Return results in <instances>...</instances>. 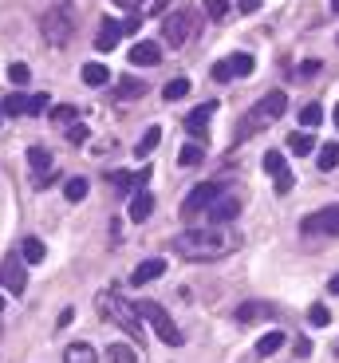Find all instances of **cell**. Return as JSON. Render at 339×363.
Returning <instances> with one entry per match:
<instances>
[{
    "label": "cell",
    "mask_w": 339,
    "mask_h": 363,
    "mask_svg": "<svg viewBox=\"0 0 339 363\" xmlns=\"http://www.w3.org/2000/svg\"><path fill=\"white\" fill-rule=\"evenodd\" d=\"M237 249L233 233L217 225H205V229H185V233L174 237V253L185 257V261H221Z\"/></svg>",
    "instance_id": "obj_1"
},
{
    "label": "cell",
    "mask_w": 339,
    "mask_h": 363,
    "mask_svg": "<svg viewBox=\"0 0 339 363\" xmlns=\"http://www.w3.org/2000/svg\"><path fill=\"white\" fill-rule=\"evenodd\" d=\"M40 32H44V40H47L52 48H64L67 40H71V32H75V9L67 4V0H59L55 9L44 12V20H40Z\"/></svg>",
    "instance_id": "obj_2"
},
{
    "label": "cell",
    "mask_w": 339,
    "mask_h": 363,
    "mask_svg": "<svg viewBox=\"0 0 339 363\" xmlns=\"http://www.w3.org/2000/svg\"><path fill=\"white\" fill-rule=\"evenodd\" d=\"M99 312H103V320H110V324H119L122 332H130L134 340H142V316H138V308L127 304L119 292H107V296L99 300Z\"/></svg>",
    "instance_id": "obj_3"
},
{
    "label": "cell",
    "mask_w": 339,
    "mask_h": 363,
    "mask_svg": "<svg viewBox=\"0 0 339 363\" xmlns=\"http://www.w3.org/2000/svg\"><path fill=\"white\" fill-rule=\"evenodd\" d=\"M134 308H138V316H142V320H146V324L158 332V340H162V344H170V347H182V344H185L182 332H178V324L166 316L162 304H154V300H138Z\"/></svg>",
    "instance_id": "obj_4"
},
{
    "label": "cell",
    "mask_w": 339,
    "mask_h": 363,
    "mask_svg": "<svg viewBox=\"0 0 339 363\" xmlns=\"http://www.w3.org/2000/svg\"><path fill=\"white\" fill-rule=\"evenodd\" d=\"M225 194V182L221 178H213V182H202V186H193L190 194H185V201H182V218L185 221H193V218H202L205 209L213 206V201Z\"/></svg>",
    "instance_id": "obj_5"
},
{
    "label": "cell",
    "mask_w": 339,
    "mask_h": 363,
    "mask_svg": "<svg viewBox=\"0 0 339 363\" xmlns=\"http://www.w3.org/2000/svg\"><path fill=\"white\" fill-rule=\"evenodd\" d=\"M193 32H197V12H193V9H178V12H170V16L162 20V40L170 48L190 44Z\"/></svg>",
    "instance_id": "obj_6"
},
{
    "label": "cell",
    "mask_w": 339,
    "mask_h": 363,
    "mask_svg": "<svg viewBox=\"0 0 339 363\" xmlns=\"http://www.w3.org/2000/svg\"><path fill=\"white\" fill-rule=\"evenodd\" d=\"M304 233L308 237H339V206H328V209H316L304 218Z\"/></svg>",
    "instance_id": "obj_7"
},
{
    "label": "cell",
    "mask_w": 339,
    "mask_h": 363,
    "mask_svg": "<svg viewBox=\"0 0 339 363\" xmlns=\"http://www.w3.org/2000/svg\"><path fill=\"white\" fill-rule=\"evenodd\" d=\"M265 170L272 174V186H276V194H288L292 190V170H288V162H285V155L280 150H265Z\"/></svg>",
    "instance_id": "obj_8"
},
{
    "label": "cell",
    "mask_w": 339,
    "mask_h": 363,
    "mask_svg": "<svg viewBox=\"0 0 339 363\" xmlns=\"http://www.w3.org/2000/svg\"><path fill=\"white\" fill-rule=\"evenodd\" d=\"M0 284L12 292V296H20V292L28 289V277H24V261L20 257H4L0 261Z\"/></svg>",
    "instance_id": "obj_9"
},
{
    "label": "cell",
    "mask_w": 339,
    "mask_h": 363,
    "mask_svg": "<svg viewBox=\"0 0 339 363\" xmlns=\"http://www.w3.org/2000/svg\"><path fill=\"white\" fill-rule=\"evenodd\" d=\"M237 213H241V201L221 194V198L205 209V221H209V225H229V221H237Z\"/></svg>",
    "instance_id": "obj_10"
},
{
    "label": "cell",
    "mask_w": 339,
    "mask_h": 363,
    "mask_svg": "<svg viewBox=\"0 0 339 363\" xmlns=\"http://www.w3.org/2000/svg\"><path fill=\"white\" fill-rule=\"evenodd\" d=\"M213 111H217V103H202V107H193L190 115H185V130H190V135H197L205 143V127H209Z\"/></svg>",
    "instance_id": "obj_11"
},
{
    "label": "cell",
    "mask_w": 339,
    "mask_h": 363,
    "mask_svg": "<svg viewBox=\"0 0 339 363\" xmlns=\"http://www.w3.org/2000/svg\"><path fill=\"white\" fill-rule=\"evenodd\" d=\"M257 111L265 115V123H276V118L288 111V95H285V91H268L265 99L257 103Z\"/></svg>",
    "instance_id": "obj_12"
},
{
    "label": "cell",
    "mask_w": 339,
    "mask_h": 363,
    "mask_svg": "<svg viewBox=\"0 0 339 363\" xmlns=\"http://www.w3.org/2000/svg\"><path fill=\"white\" fill-rule=\"evenodd\" d=\"M130 64H138V67H154L158 60H162V48L158 44H150V40H138L134 48H130V55H127Z\"/></svg>",
    "instance_id": "obj_13"
},
{
    "label": "cell",
    "mask_w": 339,
    "mask_h": 363,
    "mask_svg": "<svg viewBox=\"0 0 339 363\" xmlns=\"http://www.w3.org/2000/svg\"><path fill=\"white\" fill-rule=\"evenodd\" d=\"M162 272H166V261H162V257H150V261H138L134 264L130 281H134V284H150V281H158Z\"/></svg>",
    "instance_id": "obj_14"
},
{
    "label": "cell",
    "mask_w": 339,
    "mask_h": 363,
    "mask_svg": "<svg viewBox=\"0 0 339 363\" xmlns=\"http://www.w3.org/2000/svg\"><path fill=\"white\" fill-rule=\"evenodd\" d=\"M233 316H237V324H257V320L276 316V308H268V304H260V300H248V304H241Z\"/></svg>",
    "instance_id": "obj_15"
},
{
    "label": "cell",
    "mask_w": 339,
    "mask_h": 363,
    "mask_svg": "<svg viewBox=\"0 0 339 363\" xmlns=\"http://www.w3.org/2000/svg\"><path fill=\"white\" fill-rule=\"evenodd\" d=\"M119 36H122V20H103V28H99V36H95V48L99 52H110V48L119 44Z\"/></svg>",
    "instance_id": "obj_16"
},
{
    "label": "cell",
    "mask_w": 339,
    "mask_h": 363,
    "mask_svg": "<svg viewBox=\"0 0 339 363\" xmlns=\"http://www.w3.org/2000/svg\"><path fill=\"white\" fill-rule=\"evenodd\" d=\"M127 213H130V221H134V225H142V221L154 213V198H150L146 190H138L134 198H130V209H127Z\"/></svg>",
    "instance_id": "obj_17"
},
{
    "label": "cell",
    "mask_w": 339,
    "mask_h": 363,
    "mask_svg": "<svg viewBox=\"0 0 339 363\" xmlns=\"http://www.w3.org/2000/svg\"><path fill=\"white\" fill-rule=\"evenodd\" d=\"M260 127H268V123H265V115H260V111L253 107L245 118H241V127H237V135H233V143H245V138H253Z\"/></svg>",
    "instance_id": "obj_18"
},
{
    "label": "cell",
    "mask_w": 339,
    "mask_h": 363,
    "mask_svg": "<svg viewBox=\"0 0 339 363\" xmlns=\"http://www.w3.org/2000/svg\"><path fill=\"white\" fill-rule=\"evenodd\" d=\"M47 257V245L40 241V237H24V245H20V261L24 264H40Z\"/></svg>",
    "instance_id": "obj_19"
},
{
    "label": "cell",
    "mask_w": 339,
    "mask_h": 363,
    "mask_svg": "<svg viewBox=\"0 0 339 363\" xmlns=\"http://www.w3.org/2000/svg\"><path fill=\"white\" fill-rule=\"evenodd\" d=\"M150 178V170H142V174H127V170H115V174H107V182L115 186V190H130V186H142V182Z\"/></svg>",
    "instance_id": "obj_20"
},
{
    "label": "cell",
    "mask_w": 339,
    "mask_h": 363,
    "mask_svg": "<svg viewBox=\"0 0 339 363\" xmlns=\"http://www.w3.org/2000/svg\"><path fill=\"white\" fill-rule=\"evenodd\" d=\"M64 363H99V352L91 344H71L64 352Z\"/></svg>",
    "instance_id": "obj_21"
},
{
    "label": "cell",
    "mask_w": 339,
    "mask_h": 363,
    "mask_svg": "<svg viewBox=\"0 0 339 363\" xmlns=\"http://www.w3.org/2000/svg\"><path fill=\"white\" fill-rule=\"evenodd\" d=\"M28 162H32V170H36V178H44V174H52V155H47L44 146H28Z\"/></svg>",
    "instance_id": "obj_22"
},
{
    "label": "cell",
    "mask_w": 339,
    "mask_h": 363,
    "mask_svg": "<svg viewBox=\"0 0 339 363\" xmlns=\"http://www.w3.org/2000/svg\"><path fill=\"white\" fill-rule=\"evenodd\" d=\"M115 95H119V99H142V95H146V83L134 79V75H127V79H119Z\"/></svg>",
    "instance_id": "obj_23"
},
{
    "label": "cell",
    "mask_w": 339,
    "mask_h": 363,
    "mask_svg": "<svg viewBox=\"0 0 339 363\" xmlns=\"http://www.w3.org/2000/svg\"><path fill=\"white\" fill-rule=\"evenodd\" d=\"M288 150H292L296 158H304V155H312L316 150V143H312L308 130H292V135H288Z\"/></svg>",
    "instance_id": "obj_24"
},
{
    "label": "cell",
    "mask_w": 339,
    "mask_h": 363,
    "mask_svg": "<svg viewBox=\"0 0 339 363\" xmlns=\"http://www.w3.org/2000/svg\"><path fill=\"white\" fill-rule=\"evenodd\" d=\"M285 332H265V336L257 340V355H276L280 347H285Z\"/></svg>",
    "instance_id": "obj_25"
},
{
    "label": "cell",
    "mask_w": 339,
    "mask_h": 363,
    "mask_svg": "<svg viewBox=\"0 0 339 363\" xmlns=\"http://www.w3.org/2000/svg\"><path fill=\"white\" fill-rule=\"evenodd\" d=\"M185 95H190V79H185V75H178V79H170L162 87V99L166 103H178V99H185Z\"/></svg>",
    "instance_id": "obj_26"
},
{
    "label": "cell",
    "mask_w": 339,
    "mask_h": 363,
    "mask_svg": "<svg viewBox=\"0 0 339 363\" xmlns=\"http://www.w3.org/2000/svg\"><path fill=\"white\" fill-rule=\"evenodd\" d=\"M158 143H162V130H158V127H146V135L138 138V146H134V155H138V158H150Z\"/></svg>",
    "instance_id": "obj_27"
},
{
    "label": "cell",
    "mask_w": 339,
    "mask_h": 363,
    "mask_svg": "<svg viewBox=\"0 0 339 363\" xmlns=\"http://www.w3.org/2000/svg\"><path fill=\"white\" fill-rule=\"evenodd\" d=\"M107 79H110L107 64H83V83H87V87H103Z\"/></svg>",
    "instance_id": "obj_28"
},
{
    "label": "cell",
    "mask_w": 339,
    "mask_h": 363,
    "mask_svg": "<svg viewBox=\"0 0 339 363\" xmlns=\"http://www.w3.org/2000/svg\"><path fill=\"white\" fill-rule=\"evenodd\" d=\"M316 166H320L323 174H328V170H335V166H339V143L320 146V155H316Z\"/></svg>",
    "instance_id": "obj_29"
},
{
    "label": "cell",
    "mask_w": 339,
    "mask_h": 363,
    "mask_svg": "<svg viewBox=\"0 0 339 363\" xmlns=\"http://www.w3.org/2000/svg\"><path fill=\"white\" fill-rule=\"evenodd\" d=\"M229 67H233V75H237V79H245V75H253V67H257V60H253L248 52H237V55L229 60Z\"/></svg>",
    "instance_id": "obj_30"
},
{
    "label": "cell",
    "mask_w": 339,
    "mask_h": 363,
    "mask_svg": "<svg viewBox=\"0 0 339 363\" xmlns=\"http://www.w3.org/2000/svg\"><path fill=\"white\" fill-rule=\"evenodd\" d=\"M87 190H91V186H87V178H67L64 182V198L67 201H83V198H87Z\"/></svg>",
    "instance_id": "obj_31"
},
{
    "label": "cell",
    "mask_w": 339,
    "mask_h": 363,
    "mask_svg": "<svg viewBox=\"0 0 339 363\" xmlns=\"http://www.w3.org/2000/svg\"><path fill=\"white\" fill-rule=\"evenodd\" d=\"M107 363H138V355H134V347L115 344V347H107Z\"/></svg>",
    "instance_id": "obj_32"
},
{
    "label": "cell",
    "mask_w": 339,
    "mask_h": 363,
    "mask_svg": "<svg viewBox=\"0 0 339 363\" xmlns=\"http://www.w3.org/2000/svg\"><path fill=\"white\" fill-rule=\"evenodd\" d=\"M4 115H28V95H20V91H12L8 99H4Z\"/></svg>",
    "instance_id": "obj_33"
},
{
    "label": "cell",
    "mask_w": 339,
    "mask_h": 363,
    "mask_svg": "<svg viewBox=\"0 0 339 363\" xmlns=\"http://www.w3.org/2000/svg\"><path fill=\"white\" fill-rule=\"evenodd\" d=\"M300 123H304L308 130H312V127H320V123H323V107H320V103H308V107L300 111Z\"/></svg>",
    "instance_id": "obj_34"
},
{
    "label": "cell",
    "mask_w": 339,
    "mask_h": 363,
    "mask_svg": "<svg viewBox=\"0 0 339 363\" xmlns=\"http://www.w3.org/2000/svg\"><path fill=\"white\" fill-rule=\"evenodd\" d=\"M202 158H205V150H202L197 143H190V146H182V155H178V162H182V166H197Z\"/></svg>",
    "instance_id": "obj_35"
},
{
    "label": "cell",
    "mask_w": 339,
    "mask_h": 363,
    "mask_svg": "<svg viewBox=\"0 0 339 363\" xmlns=\"http://www.w3.org/2000/svg\"><path fill=\"white\" fill-rule=\"evenodd\" d=\"M308 324H312V328H328V324H331V308L312 304V312H308Z\"/></svg>",
    "instance_id": "obj_36"
},
{
    "label": "cell",
    "mask_w": 339,
    "mask_h": 363,
    "mask_svg": "<svg viewBox=\"0 0 339 363\" xmlns=\"http://www.w3.org/2000/svg\"><path fill=\"white\" fill-rule=\"evenodd\" d=\"M52 123H55V127H71V123H75V107H67V103H64V107H55L52 111Z\"/></svg>",
    "instance_id": "obj_37"
},
{
    "label": "cell",
    "mask_w": 339,
    "mask_h": 363,
    "mask_svg": "<svg viewBox=\"0 0 339 363\" xmlns=\"http://www.w3.org/2000/svg\"><path fill=\"white\" fill-rule=\"evenodd\" d=\"M205 16H209V20H225V16H229V4H225V0H205Z\"/></svg>",
    "instance_id": "obj_38"
},
{
    "label": "cell",
    "mask_w": 339,
    "mask_h": 363,
    "mask_svg": "<svg viewBox=\"0 0 339 363\" xmlns=\"http://www.w3.org/2000/svg\"><path fill=\"white\" fill-rule=\"evenodd\" d=\"M8 79L16 83V87H24V83L32 79V72H28V64H12V67H8Z\"/></svg>",
    "instance_id": "obj_39"
},
{
    "label": "cell",
    "mask_w": 339,
    "mask_h": 363,
    "mask_svg": "<svg viewBox=\"0 0 339 363\" xmlns=\"http://www.w3.org/2000/svg\"><path fill=\"white\" fill-rule=\"evenodd\" d=\"M64 135H67V143H87V127H83V123H71V127H64Z\"/></svg>",
    "instance_id": "obj_40"
},
{
    "label": "cell",
    "mask_w": 339,
    "mask_h": 363,
    "mask_svg": "<svg viewBox=\"0 0 339 363\" xmlns=\"http://www.w3.org/2000/svg\"><path fill=\"white\" fill-rule=\"evenodd\" d=\"M47 111V95H28V115H44Z\"/></svg>",
    "instance_id": "obj_41"
},
{
    "label": "cell",
    "mask_w": 339,
    "mask_h": 363,
    "mask_svg": "<svg viewBox=\"0 0 339 363\" xmlns=\"http://www.w3.org/2000/svg\"><path fill=\"white\" fill-rule=\"evenodd\" d=\"M213 79H217V83H229V79H233V67H229V60H225V64H213Z\"/></svg>",
    "instance_id": "obj_42"
},
{
    "label": "cell",
    "mask_w": 339,
    "mask_h": 363,
    "mask_svg": "<svg viewBox=\"0 0 339 363\" xmlns=\"http://www.w3.org/2000/svg\"><path fill=\"white\" fill-rule=\"evenodd\" d=\"M134 32H138V12L130 20H122V36H134Z\"/></svg>",
    "instance_id": "obj_43"
},
{
    "label": "cell",
    "mask_w": 339,
    "mask_h": 363,
    "mask_svg": "<svg viewBox=\"0 0 339 363\" xmlns=\"http://www.w3.org/2000/svg\"><path fill=\"white\" fill-rule=\"evenodd\" d=\"M71 316H75V312H71V308H64V312H59V320H55V324H59V328H67V324H71Z\"/></svg>",
    "instance_id": "obj_44"
},
{
    "label": "cell",
    "mask_w": 339,
    "mask_h": 363,
    "mask_svg": "<svg viewBox=\"0 0 339 363\" xmlns=\"http://www.w3.org/2000/svg\"><path fill=\"white\" fill-rule=\"evenodd\" d=\"M316 72H320V64H316V60H308V64L300 67V75H316Z\"/></svg>",
    "instance_id": "obj_45"
},
{
    "label": "cell",
    "mask_w": 339,
    "mask_h": 363,
    "mask_svg": "<svg viewBox=\"0 0 339 363\" xmlns=\"http://www.w3.org/2000/svg\"><path fill=\"white\" fill-rule=\"evenodd\" d=\"M260 9V0H241V12H257Z\"/></svg>",
    "instance_id": "obj_46"
},
{
    "label": "cell",
    "mask_w": 339,
    "mask_h": 363,
    "mask_svg": "<svg viewBox=\"0 0 339 363\" xmlns=\"http://www.w3.org/2000/svg\"><path fill=\"white\" fill-rule=\"evenodd\" d=\"M115 4H119V9H134L138 12V4H142V0H115Z\"/></svg>",
    "instance_id": "obj_47"
},
{
    "label": "cell",
    "mask_w": 339,
    "mask_h": 363,
    "mask_svg": "<svg viewBox=\"0 0 339 363\" xmlns=\"http://www.w3.org/2000/svg\"><path fill=\"white\" fill-rule=\"evenodd\" d=\"M328 292H331V296H339V277H331V284H328Z\"/></svg>",
    "instance_id": "obj_48"
},
{
    "label": "cell",
    "mask_w": 339,
    "mask_h": 363,
    "mask_svg": "<svg viewBox=\"0 0 339 363\" xmlns=\"http://www.w3.org/2000/svg\"><path fill=\"white\" fill-rule=\"evenodd\" d=\"M331 12H335V16H339V0H331Z\"/></svg>",
    "instance_id": "obj_49"
},
{
    "label": "cell",
    "mask_w": 339,
    "mask_h": 363,
    "mask_svg": "<svg viewBox=\"0 0 339 363\" xmlns=\"http://www.w3.org/2000/svg\"><path fill=\"white\" fill-rule=\"evenodd\" d=\"M335 123H339V107H335Z\"/></svg>",
    "instance_id": "obj_50"
},
{
    "label": "cell",
    "mask_w": 339,
    "mask_h": 363,
    "mask_svg": "<svg viewBox=\"0 0 339 363\" xmlns=\"http://www.w3.org/2000/svg\"><path fill=\"white\" fill-rule=\"evenodd\" d=\"M0 312H4V300H0Z\"/></svg>",
    "instance_id": "obj_51"
}]
</instances>
